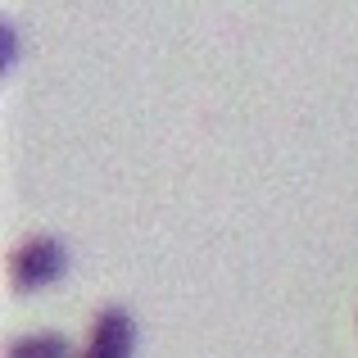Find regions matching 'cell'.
Wrapping results in <instances>:
<instances>
[{
  "label": "cell",
  "mask_w": 358,
  "mask_h": 358,
  "mask_svg": "<svg viewBox=\"0 0 358 358\" xmlns=\"http://www.w3.org/2000/svg\"><path fill=\"white\" fill-rule=\"evenodd\" d=\"M69 272V250H64L55 236H36L27 245H18L14 259H9V281L18 290H36V286H50Z\"/></svg>",
  "instance_id": "6da1fadb"
},
{
  "label": "cell",
  "mask_w": 358,
  "mask_h": 358,
  "mask_svg": "<svg viewBox=\"0 0 358 358\" xmlns=\"http://www.w3.org/2000/svg\"><path fill=\"white\" fill-rule=\"evenodd\" d=\"M5 358H73V345L59 336H23L9 345Z\"/></svg>",
  "instance_id": "3957f363"
},
{
  "label": "cell",
  "mask_w": 358,
  "mask_h": 358,
  "mask_svg": "<svg viewBox=\"0 0 358 358\" xmlns=\"http://www.w3.org/2000/svg\"><path fill=\"white\" fill-rule=\"evenodd\" d=\"M131 341H136V322H131L127 308L109 304L96 313V322H91V341L82 358H127L131 354Z\"/></svg>",
  "instance_id": "7a4b0ae2"
}]
</instances>
